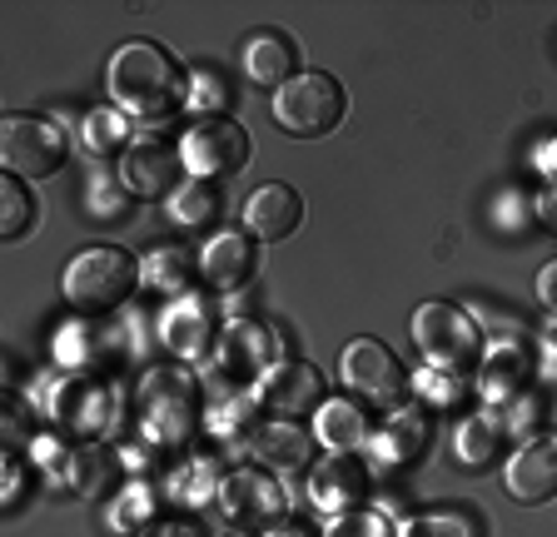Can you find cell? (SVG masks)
Masks as SVG:
<instances>
[{
    "instance_id": "cell-1",
    "label": "cell",
    "mask_w": 557,
    "mask_h": 537,
    "mask_svg": "<svg viewBox=\"0 0 557 537\" xmlns=\"http://www.w3.org/2000/svg\"><path fill=\"white\" fill-rule=\"evenodd\" d=\"M110 100L120 115L135 120H170L189 100V80L180 60L154 40H129L110 60Z\"/></svg>"
},
{
    "instance_id": "cell-2",
    "label": "cell",
    "mask_w": 557,
    "mask_h": 537,
    "mask_svg": "<svg viewBox=\"0 0 557 537\" xmlns=\"http://www.w3.org/2000/svg\"><path fill=\"white\" fill-rule=\"evenodd\" d=\"M139 279H145V264L135 254H125L115 245H90L70 259L65 299L81 314H110V309H120L139 289Z\"/></svg>"
},
{
    "instance_id": "cell-3",
    "label": "cell",
    "mask_w": 557,
    "mask_h": 537,
    "mask_svg": "<svg viewBox=\"0 0 557 537\" xmlns=\"http://www.w3.org/2000/svg\"><path fill=\"white\" fill-rule=\"evenodd\" d=\"M348 115V95L334 75L324 71H304L294 75L284 90H274V125L294 140H324L344 125Z\"/></svg>"
},
{
    "instance_id": "cell-4",
    "label": "cell",
    "mask_w": 557,
    "mask_h": 537,
    "mask_svg": "<svg viewBox=\"0 0 557 537\" xmlns=\"http://www.w3.org/2000/svg\"><path fill=\"white\" fill-rule=\"evenodd\" d=\"M413 344L433 363V374H468L473 363H483V334H478V324L463 309L443 304V299H433V304H423L413 314Z\"/></svg>"
},
{
    "instance_id": "cell-5",
    "label": "cell",
    "mask_w": 557,
    "mask_h": 537,
    "mask_svg": "<svg viewBox=\"0 0 557 537\" xmlns=\"http://www.w3.org/2000/svg\"><path fill=\"white\" fill-rule=\"evenodd\" d=\"M70 145L65 135H60V125H50V120H35V115H5V125H0V160H5V170H11L15 179H46L55 175L60 164H65Z\"/></svg>"
},
{
    "instance_id": "cell-6",
    "label": "cell",
    "mask_w": 557,
    "mask_h": 537,
    "mask_svg": "<svg viewBox=\"0 0 557 537\" xmlns=\"http://www.w3.org/2000/svg\"><path fill=\"white\" fill-rule=\"evenodd\" d=\"M180 154H185V170L195 179H230V175H239L244 164H249L255 145H249V129L244 125L209 115V120H195V125L185 129Z\"/></svg>"
},
{
    "instance_id": "cell-7",
    "label": "cell",
    "mask_w": 557,
    "mask_h": 537,
    "mask_svg": "<svg viewBox=\"0 0 557 537\" xmlns=\"http://www.w3.org/2000/svg\"><path fill=\"white\" fill-rule=\"evenodd\" d=\"M344 388L369 409H398L404 403L408 374L398 353L379 339H354L344 349Z\"/></svg>"
},
{
    "instance_id": "cell-8",
    "label": "cell",
    "mask_w": 557,
    "mask_h": 537,
    "mask_svg": "<svg viewBox=\"0 0 557 537\" xmlns=\"http://www.w3.org/2000/svg\"><path fill=\"white\" fill-rule=\"evenodd\" d=\"M284 508H289V498H284V488H278L269 473L244 467V473H230V478L220 483V513H224V523L244 527V533H249V527H278Z\"/></svg>"
},
{
    "instance_id": "cell-9",
    "label": "cell",
    "mask_w": 557,
    "mask_h": 537,
    "mask_svg": "<svg viewBox=\"0 0 557 537\" xmlns=\"http://www.w3.org/2000/svg\"><path fill=\"white\" fill-rule=\"evenodd\" d=\"M180 170H185V154L164 140H135L120 160V189L135 199H164L180 195Z\"/></svg>"
},
{
    "instance_id": "cell-10",
    "label": "cell",
    "mask_w": 557,
    "mask_h": 537,
    "mask_svg": "<svg viewBox=\"0 0 557 537\" xmlns=\"http://www.w3.org/2000/svg\"><path fill=\"white\" fill-rule=\"evenodd\" d=\"M139 419L160 444H180L195 428V388L185 374H154L139 394Z\"/></svg>"
},
{
    "instance_id": "cell-11",
    "label": "cell",
    "mask_w": 557,
    "mask_h": 537,
    "mask_svg": "<svg viewBox=\"0 0 557 537\" xmlns=\"http://www.w3.org/2000/svg\"><path fill=\"white\" fill-rule=\"evenodd\" d=\"M259 398H264L278 419H304V413L324 409V378L309 363H274L259 378Z\"/></svg>"
},
{
    "instance_id": "cell-12",
    "label": "cell",
    "mask_w": 557,
    "mask_h": 537,
    "mask_svg": "<svg viewBox=\"0 0 557 537\" xmlns=\"http://www.w3.org/2000/svg\"><path fill=\"white\" fill-rule=\"evenodd\" d=\"M274 363H278V344L259 324H230L214 339V369L224 378H255V374L264 378Z\"/></svg>"
},
{
    "instance_id": "cell-13",
    "label": "cell",
    "mask_w": 557,
    "mask_h": 537,
    "mask_svg": "<svg viewBox=\"0 0 557 537\" xmlns=\"http://www.w3.org/2000/svg\"><path fill=\"white\" fill-rule=\"evenodd\" d=\"M363 492H369V473H363V463L354 453L324 458V463H319V473H313V483H309L313 508H319V513H329V517L354 513V508L363 502Z\"/></svg>"
},
{
    "instance_id": "cell-14",
    "label": "cell",
    "mask_w": 557,
    "mask_h": 537,
    "mask_svg": "<svg viewBox=\"0 0 557 537\" xmlns=\"http://www.w3.org/2000/svg\"><path fill=\"white\" fill-rule=\"evenodd\" d=\"M508 492L522 508H543L557 498V438H537L508 458Z\"/></svg>"
},
{
    "instance_id": "cell-15",
    "label": "cell",
    "mask_w": 557,
    "mask_h": 537,
    "mask_svg": "<svg viewBox=\"0 0 557 537\" xmlns=\"http://www.w3.org/2000/svg\"><path fill=\"white\" fill-rule=\"evenodd\" d=\"M299 224H304V195L294 185H264L244 204V229L255 234V239H264V245L289 239Z\"/></svg>"
},
{
    "instance_id": "cell-16",
    "label": "cell",
    "mask_w": 557,
    "mask_h": 537,
    "mask_svg": "<svg viewBox=\"0 0 557 537\" xmlns=\"http://www.w3.org/2000/svg\"><path fill=\"white\" fill-rule=\"evenodd\" d=\"M255 268H259V249H255V239H244V234H220V239L199 254V279L220 294L244 289V284L255 279Z\"/></svg>"
},
{
    "instance_id": "cell-17",
    "label": "cell",
    "mask_w": 557,
    "mask_h": 537,
    "mask_svg": "<svg viewBox=\"0 0 557 537\" xmlns=\"http://www.w3.org/2000/svg\"><path fill=\"white\" fill-rule=\"evenodd\" d=\"M244 75L264 90H284L299 75V50L284 30H255L244 40Z\"/></svg>"
},
{
    "instance_id": "cell-18",
    "label": "cell",
    "mask_w": 557,
    "mask_h": 537,
    "mask_svg": "<svg viewBox=\"0 0 557 537\" xmlns=\"http://www.w3.org/2000/svg\"><path fill=\"white\" fill-rule=\"evenodd\" d=\"M50 413H55L60 428H70V433H100L104 419H110V394H104L95 378H70V384H60Z\"/></svg>"
},
{
    "instance_id": "cell-19",
    "label": "cell",
    "mask_w": 557,
    "mask_h": 537,
    "mask_svg": "<svg viewBox=\"0 0 557 537\" xmlns=\"http://www.w3.org/2000/svg\"><path fill=\"white\" fill-rule=\"evenodd\" d=\"M423 448H429V423H423V413H418V409L394 413V419L373 433V458H379V463H388V467L423 458Z\"/></svg>"
},
{
    "instance_id": "cell-20",
    "label": "cell",
    "mask_w": 557,
    "mask_h": 537,
    "mask_svg": "<svg viewBox=\"0 0 557 537\" xmlns=\"http://www.w3.org/2000/svg\"><path fill=\"white\" fill-rule=\"evenodd\" d=\"M195 279H199V254H189L185 245H160L145 254V284L160 289L164 299H185Z\"/></svg>"
},
{
    "instance_id": "cell-21",
    "label": "cell",
    "mask_w": 557,
    "mask_h": 537,
    "mask_svg": "<svg viewBox=\"0 0 557 537\" xmlns=\"http://www.w3.org/2000/svg\"><path fill=\"white\" fill-rule=\"evenodd\" d=\"M164 344L185 359H199L209 349V309L199 299H174L164 309Z\"/></svg>"
},
{
    "instance_id": "cell-22",
    "label": "cell",
    "mask_w": 557,
    "mask_h": 537,
    "mask_svg": "<svg viewBox=\"0 0 557 537\" xmlns=\"http://www.w3.org/2000/svg\"><path fill=\"white\" fill-rule=\"evenodd\" d=\"M319 438L329 453H359L363 444H373V428L354 403H324L319 413Z\"/></svg>"
},
{
    "instance_id": "cell-23",
    "label": "cell",
    "mask_w": 557,
    "mask_h": 537,
    "mask_svg": "<svg viewBox=\"0 0 557 537\" xmlns=\"http://www.w3.org/2000/svg\"><path fill=\"white\" fill-rule=\"evenodd\" d=\"M249 448H255L264 463H274V467H304V463H309V433L294 428L289 419H278V423H269V428H259L255 438H249Z\"/></svg>"
},
{
    "instance_id": "cell-24",
    "label": "cell",
    "mask_w": 557,
    "mask_h": 537,
    "mask_svg": "<svg viewBox=\"0 0 557 537\" xmlns=\"http://www.w3.org/2000/svg\"><path fill=\"white\" fill-rule=\"evenodd\" d=\"M170 214H174V224H185V229H209V224L224 214L220 185H214V179H189V185L170 199Z\"/></svg>"
},
{
    "instance_id": "cell-25",
    "label": "cell",
    "mask_w": 557,
    "mask_h": 537,
    "mask_svg": "<svg viewBox=\"0 0 557 537\" xmlns=\"http://www.w3.org/2000/svg\"><path fill=\"white\" fill-rule=\"evenodd\" d=\"M503 444H508V419H498V413H478V419H468L463 433H458V453H463L468 467L493 463Z\"/></svg>"
},
{
    "instance_id": "cell-26",
    "label": "cell",
    "mask_w": 557,
    "mask_h": 537,
    "mask_svg": "<svg viewBox=\"0 0 557 537\" xmlns=\"http://www.w3.org/2000/svg\"><path fill=\"white\" fill-rule=\"evenodd\" d=\"M35 229V195L25 179H0V234L5 239H25V234Z\"/></svg>"
},
{
    "instance_id": "cell-27",
    "label": "cell",
    "mask_w": 557,
    "mask_h": 537,
    "mask_svg": "<svg viewBox=\"0 0 557 537\" xmlns=\"http://www.w3.org/2000/svg\"><path fill=\"white\" fill-rule=\"evenodd\" d=\"M125 140H129V125L120 110H95V115H85V129H81L85 154H95V160L125 154Z\"/></svg>"
},
{
    "instance_id": "cell-28",
    "label": "cell",
    "mask_w": 557,
    "mask_h": 537,
    "mask_svg": "<svg viewBox=\"0 0 557 537\" xmlns=\"http://www.w3.org/2000/svg\"><path fill=\"white\" fill-rule=\"evenodd\" d=\"M487 394L493 398H508V394H518L522 384H528V374H533V363H528V353L522 349H498L493 359H487Z\"/></svg>"
},
{
    "instance_id": "cell-29",
    "label": "cell",
    "mask_w": 557,
    "mask_h": 537,
    "mask_svg": "<svg viewBox=\"0 0 557 537\" xmlns=\"http://www.w3.org/2000/svg\"><path fill=\"white\" fill-rule=\"evenodd\" d=\"M324 537H394V527L383 523L379 513H369V508H354V513L334 517Z\"/></svg>"
},
{
    "instance_id": "cell-30",
    "label": "cell",
    "mask_w": 557,
    "mask_h": 537,
    "mask_svg": "<svg viewBox=\"0 0 557 537\" xmlns=\"http://www.w3.org/2000/svg\"><path fill=\"white\" fill-rule=\"evenodd\" d=\"M408 537H478V523L463 513H433L408 527Z\"/></svg>"
},
{
    "instance_id": "cell-31",
    "label": "cell",
    "mask_w": 557,
    "mask_h": 537,
    "mask_svg": "<svg viewBox=\"0 0 557 537\" xmlns=\"http://www.w3.org/2000/svg\"><path fill=\"white\" fill-rule=\"evenodd\" d=\"M139 537H205V527L185 523V517H170V523H150Z\"/></svg>"
},
{
    "instance_id": "cell-32",
    "label": "cell",
    "mask_w": 557,
    "mask_h": 537,
    "mask_svg": "<svg viewBox=\"0 0 557 537\" xmlns=\"http://www.w3.org/2000/svg\"><path fill=\"white\" fill-rule=\"evenodd\" d=\"M537 299H543V304L557 314V259L543 268V274H537Z\"/></svg>"
},
{
    "instance_id": "cell-33",
    "label": "cell",
    "mask_w": 557,
    "mask_h": 537,
    "mask_svg": "<svg viewBox=\"0 0 557 537\" xmlns=\"http://www.w3.org/2000/svg\"><path fill=\"white\" fill-rule=\"evenodd\" d=\"M537 214H543V224H547V229H553V234H557V185H553V189H547V195H543V199H537Z\"/></svg>"
},
{
    "instance_id": "cell-34",
    "label": "cell",
    "mask_w": 557,
    "mask_h": 537,
    "mask_svg": "<svg viewBox=\"0 0 557 537\" xmlns=\"http://www.w3.org/2000/svg\"><path fill=\"white\" fill-rule=\"evenodd\" d=\"M269 537H309L304 527H269Z\"/></svg>"
}]
</instances>
